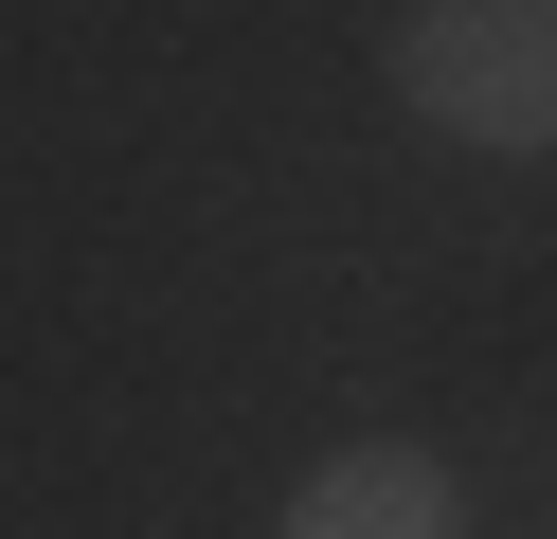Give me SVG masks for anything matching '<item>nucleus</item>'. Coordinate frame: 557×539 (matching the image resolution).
I'll return each instance as SVG.
<instances>
[{"label": "nucleus", "instance_id": "obj_1", "mask_svg": "<svg viewBox=\"0 0 557 539\" xmlns=\"http://www.w3.org/2000/svg\"><path fill=\"white\" fill-rule=\"evenodd\" d=\"M396 108L449 144H557V0H413Z\"/></svg>", "mask_w": 557, "mask_h": 539}, {"label": "nucleus", "instance_id": "obj_2", "mask_svg": "<svg viewBox=\"0 0 557 539\" xmlns=\"http://www.w3.org/2000/svg\"><path fill=\"white\" fill-rule=\"evenodd\" d=\"M288 539H449V467L432 450H342V467H306Z\"/></svg>", "mask_w": 557, "mask_h": 539}]
</instances>
